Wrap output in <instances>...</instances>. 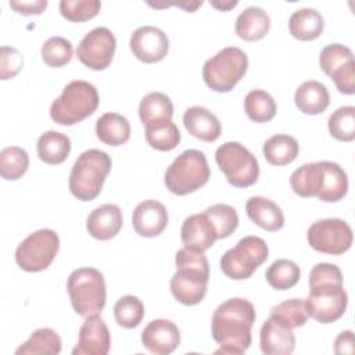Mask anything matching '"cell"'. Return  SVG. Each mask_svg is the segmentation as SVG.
I'll return each instance as SVG.
<instances>
[{
    "instance_id": "cell-1",
    "label": "cell",
    "mask_w": 355,
    "mask_h": 355,
    "mask_svg": "<svg viewBox=\"0 0 355 355\" xmlns=\"http://www.w3.org/2000/svg\"><path fill=\"white\" fill-rule=\"evenodd\" d=\"M308 316L319 323L338 320L348 304L343 273L337 265L319 262L309 273V294L304 301Z\"/></svg>"
},
{
    "instance_id": "cell-2",
    "label": "cell",
    "mask_w": 355,
    "mask_h": 355,
    "mask_svg": "<svg viewBox=\"0 0 355 355\" xmlns=\"http://www.w3.org/2000/svg\"><path fill=\"white\" fill-rule=\"evenodd\" d=\"M257 313L254 305L244 298L222 302L212 315L211 333L219 344L216 354H244L251 345V329Z\"/></svg>"
},
{
    "instance_id": "cell-3",
    "label": "cell",
    "mask_w": 355,
    "mask_h": 355,
    "mask_svg": "<svg viewBox=\"0 0 355 355\" xmlns=\"http://www.w3.org/2000/svg\"><path fill=\"white\" fill-rule=\"evenodd\" d=\"M290 186L300 197H316L324 202H336L347 194L348 178L338 164L319 161L295 169L290 178Z\"/></svg>"
},
{
    "instance_id": "cell-4",
    "label": "cell",
    "mask_w": 355,
    "mask_h": 355,
    "mask_svg": "<svg viewBox=\"0 0 355 355\" xmlns=\"http://www.w3.org/2000/svg\"><path fill=\"white\" fill-rule=\"evenodd\" d=\"M176 273L171 279V293L183 305L200 304L209 280V263L204 252L180 248L175 255Z\"/></svg>"
},
{
    "instance_id": "cell-5",
    "label": "cell",
    "mask_w": 355,
    "mask_h": 355,
    "mask_svg": "<svg viewBox=\"0 0 355 355\" xmlns=\"http://www.w3.org/2000/svg\"><path fill=\"white\" fill-rule=\"evenodd\" d=\"M112 161L101 150L83 151L75 161L69 175V191L80 201L94 200L111 171Z\"/></svg>"
},
{
    "instance_id": "cell-6",
    "label": "cell",
    "mask_w": 355,
    "mask_h": 355,
    "mask_svg": "<svg viewBox=\"0 0 355 355\" xmlns=\"http://www.w3.org/2000/svg\"><path fill=\"white\" fill-rule=\"evenodd\" d=\"M97 89L86 80L69 82L50 107L51 119L62 126L75 125L90 116L98 107Z\"/></svg>"
},
{
    "instance_id": "cell-7",
    "label": "cell",
    "mask_w": 355,
    "mask_h": 355,
    "mask_svg": "<svg viewBox=\"0 0 355 355\" xmlns=\"http://www.w3.org/2000/svg\"><path fill=\"white\" fill-rule=\"evenodd\" d=\"M67 290L73 311L83 318L98 315L105 306V280L103 273L94 268L73 270L68 277Z\"/></svg>"
},
{
    "instance_id": "cell-8",
    "label": "cell",
    "mask_w": 355,
    "mask_h": 355,
    "mask_svg": "<svg viewBox=\"0 0 355 355\" xmlns=\"http://www.w3.org/2000/svg\"><path fill=\"white\" fill-rule=\"evenodd\" d=\"M211 176L207 158L200 150H186L165 172V186L176 196H186L202 187Z\"/></svg>"
},
{
    "instance_id": "cell-9",
    "label": "cell",
    "mask_w": 355,
    "mask_h": 355,
    "mask_svg": "<svg viewBox=\"0 0 355 355\" xmlns=\"http://www.w3.org/2000/svg\"><path fill=\"white\" fill-rule=\"evenodd\" d=\"M248 68L247 54L239 47H225L205 61L202 79L205 85L218 93L230 92L244 76Z\"/></svg>"
},
{
    "instance_id": "cell-10",
    "label": "cell",
    "mask_w": 355,
    "mask_h": 355,
    "mask_svg": "<svg viewBox=\"0 0 355 355\" xmlns=\"http://www.w3.org/2000/svg\"><path fill=\"white\" fill-rule=\"evenodd\" d=\"M268 255L269 248L263 239L245 236L222 255L220 269L233 280H245L268 259Z\"/></svg>"
},
{
    "instance_id": "cell-11",
    "label": "cell",
    "mask_w": 355,
    "mask_h": 355,
    "mask_svg": "<svg viewBox=\"0 0 355 355\" xmlns=\"http://www.w3.org/2000/svg\"><path fill=\"white\" fill-rule=\"evenodd\" d=\"M215 161L234 187H250L258 180L259 165L255 155L237 141H227L218 147Z\"/></svg>"
},
{
    "instance_id": "cell-12",
    "label": "cell",
    "mask_w": 355,
    "mask_h": 355,
    "mask_svg": "<svg viewBox=\"0 0 355 355\" xmlns=\"http://www.w3.org/2000/svg\"><path fill=\"white\" fill-rule=\"evenodd\" d=\"M58 248V234L51 229H40L19 243L15 251V262L25 272H42L51 265Z\"/></svg>"
},
{
    "instance_id": "cell-13",
    "label": "cell",
    "mask_w": 355,
    "mask_h": 355,
    "mask_svg": "<svg viewBox=\"0 0 355 355\" xmlns=\"http://www.w3.org/2000/svg\"><path fill=\"white\" fill-rule=\"evenodd\" d=\"M308 244L318 252L341 255L347 252L354 240L351 226L338 218H327L313 222L306 233Z\"/></svg>"
},
{
    "instance_id": "cell-14",
    "label": "cell",
    "mask_w": 355,
    "mask_h": 355,
    "mask_svg": "<svg viewBox=\"0 0 355 355\" xmlns=\"http://www.w3.org/2000/svg\"><path fill=\"white\" fill-rule=\"evenodd\" d=\"M115 49L116 39L114 33L108 28L98 26L86 33L80 40L76 49V57L87 68L103 71L111 64Z\"/></svg>"
},
{
    "instance_id": "cell-15",
    "label": "cell",
    "mask_w": 355,
    "mask_h": 355,
    "mask_svg": "<svg viewBox=\"0 0 355 355\" xmlns=\"http://www.w3.org/2000/svg\"><path fill=\"white\" fill-rule=\"evenodd\" d=\"M130 51L146 64H154L165 58L169 49V40L159 28L144 25L137 28L130 36Z\"/></svg>"
},
{
    "instance_id": "cell-16",
    "label": "cell",
    "mask_w": 355,
    "mask_h": 355,
    "mask_svg": "<svg viewBox=\"0 0 355 355\" xmlns=\"http://www.w3.org/2000/svg\"><path fill=\"white\" fill-rule=\"evenodd\" d=\"M111 347L110 330L98 315L87 316L79 330L73 355H107Z\"/></svg>"
},
{
    "instance_id": "cell-17",
    "label": "cell",
    "mask_w": 355,
    "mask_h": 355,
    "mask_svg": "<svg viewBox=\"0 0 355 355\" xmlns=\"http://www.w3.org/2000/svg\"><path fill=\"white\" fill-rule=\"evenodd\" d=\"M259 345L265 355H290L295 347L293 329L270 315L259 331Z\"/></svg>"
},
{
    "instance_id": "cell-18",
    "label": "cell",
    "mask_w": 355,
    "mask_h": 355,
    "mask_svg": "<svg viewBox=\"0 0 355 355\" xmlns=\"http://www.w3.org/2000/svg\"><path fill=\"white\" fill-rule=\"evenodd\" d=\"M180 239L184 248L204 252L218 240V232L205 212L190 215L180 229Z\"/></svg>"
},
{
    "instance_id": "cell-19",
    "label": "cell",
    "mask_w": 355,
    "mask_h": 355,
    "mask_svg": "<svg viewBox=\"0 0 355 355\" xmlns=\"http://www.w3.org/2000/svg\"><path fill=\"white\" fill-rule=\"evenodd\" d=\"M143 345L155 355H168L180 344L178 326L168 319H154L141 331Z\"/></svg>"
},
{
    "instance_id": "cell-20",
    "label": "cell",
    "mask_w": 355,
    "mask_h": 355,
    "mask_svg": "<svg viewBox=\"0 0 355 355\" xmlns=\"http://www.w3.org/2000/svg\"><path fill=\"white\" fill-rule=\"evenodd\" d=\"M132 225L135 232L143 237L161 234L168 225V211L157 200H144L133 211Z\"/></svg>"
},
{
    "instance_id": "cell-21",
    "label": "cell",
    "mask_w": 355,
    "mask_h": 355,
    "mask_svg": "<svg viewBox=\"0 0 355 355\" xmlns=\"http://www.w3.org/2000/svg\"><path fill=\"white\" fill-rule=\"evenodd\" d=\"M122 222V211L118 205L103 204L89 214L86 229L97 240H110L119 233Z\"/></svg>"
},
{
    "instance_id": "cell-22",
    "label": "cell",
    "mask_w": 355,
    "mask_h": 355,
    "mask_svg": "<svg viewBox=\"0 0 355 355\" xmlns=\"http://www.w3.org/2000/svg\"><path fill=\"white\" fill-rule=\"evenodd\" d=\"M183 125L191 136L208 143L215 141L220 136L222 130L216 115L200 105H194L186 110L183 114Z\"/></svg>"
},
{
    "instance_id": "cell-23",
    "label": "cell",
    "mask_w": 355,
    "mask_h": 355,
    "mask_svg": "<svg viewBox=\"0 0 355 355\" xmlns=\"http://www.w3.org/2000/svg\"><path fill=\"white\" fill-rule=\"evenodd\" d=\"M248 218L268 232H277L284 225V215L280 207L272 200L261 196L251 197L245 204Z\"/></svg>"
},
{
    "instance_id": "cell-24",
    "label": "cell",
    "mask_w": 355,
    "mask_h": 355,
    "mask_svg": "<svg viewBox=\"0 0 355 355\" xmlns=\"http://www.w3.org/2000/svg\"><path fill=\"white\" fill-rule=\"evenodd\" d=\"M295 107L306 115H318L326 111L330 104V94L327 87L318 80H306L294 94Z\"/></svg>"
},
{
    "instance_id": "cell-25",
    "label": "cell",
    "mask_w": 355,
    "mask_h": 355,
    "mask_svg": "<svg viewBox=\"0 0 355 355\" xmlns=\"http://www.w3.org/2000/svg\"><path fill=\"white\" fill-rule=\"evenodd\" d=\"M270 28V18L259 7L251 6L244 8L234 24L236 35L247 42H255L262 39Z\"/></svg>"
},
{
    "instance_id": "cell-26",
    "label": "cell",
    "mask_w": 355,
    "mask_h": 355,
    "mask_svg": "<svg viewBox=\"0 0 355 355\" xmlns=\"http://www.w3.org/2000/svg\"><path fill=\"white\" fill-rule=\"evenodd\" d=\"M324 21L322 14L315 8H300L288 19V31L293 37L308 42L315 40L323 32Z\"/></svg>"
},
{
    "instance_id": "cell-27",
    "label": "cell",
    "mask_w": 355,
    "mask_h": 355,
    "mask_svg": "<svg viewBox=\"0 0 355 355\" xmlns=\"http://www.w3.org/2000/svg\"><path fill=\"white\" fill-rule=\"evenodd\" d=\"M96 135L108 146H121L130 137L129 121L116 112H105L96 122Z\"/></svg>"
},
{
    "instance_id": "cell-28",
    "label": "cell",
    "mask_w": 355,
    "mask_h": 355,
    "mask_svg": "<svg viewBox=\"0 0 355 355\" xmlns=\"http://www.w3.org/2000/svg\"><path fill=\"white\" fill-rule=\"evenodd\" d=\"M36 148L37 155L43 162L50 165H58L68 158L71 153V140L64 133L49 130L40 135Z\"/></svg>"
},
{
    "instance_id": "cell-29",
    "label": "cell",
    "mask_w": 355,
    "mask_h": 355,
    "mask_svg": "<svg viewBox=\"0 0 355 355\" xmlns=\"http://www.w3.org/2000/svg\"><path fill=\"white\" fill-rule=\"evenodd\" d=\"M173 104L171 98L159 92L144 96L139 104V116L144 126L172 121Z\"/></svg>"
},
{
    "instance_id": "cell-30",
    "label": "cell",
    "mask_w": 355,
    "mask_h": 355,
    "mask_svg": "<svg viewBox=\"0 0 355 355\" xmlns=\"http://www.w3.org/2000/svg\"><path fill=\"white\" fill-rule=\"evenodd\" d=\"M263 157L270 165L282 166L293 162L300 151L298 141L288 135H275L262 147Z\"/></svg>"
},
{
    "instance_id": "cell-31",
    "label": "cell",
    "mask_w": 355,
    "mask_h": 355,
    "mask_svg": "<svg viewBox=\"0 0 355 355\" xmlns=\"http://www.w3.org/2000/svg\"><path fill=\"white\" fill-rule=\"evenodd\" d=\"M61 352L60 336L49 327L37 329L21 347L15 349L17 355H57Z\"/></svg>"
},
{
    "instance_id": "cell-32",
    "label": "cell",
    "mask_w": 355,
    "mask_h": 355,
    "mask_svg": "<svg viewBox=\"0 0 355 355\" xmlns=\"http://www.w3.org/2000/svg\"><path fill=\"white\" fill-rule=\"evenodd\" d=\"M244 110L247 116L258 123L269 122L276 115V103L265 90H251L244 98Z\"/></svg>"
},
{
    "instance_id": "cell-33",
    "label": "cell",
    "mask_w": 355,
    "mask_h": 355,
    "mask_svg": "<svg viewBox=\"0 0 355 355\" xmlns=\"http://www.w3.org/2000/svg\"><path fill=\"white\" fill-rule=\"evenodd\" d=\"M265 277L270 287L276 290H288L298 283L301 270L291 259H277L268 268Z\"/></svg>"
},
{
    "instance_id": "cell-34",
    "label": "cell",
    "mask_w": 355,
    "mask_h": 355,
    "mask_svg": "<svg viewBox=\"0 0 355 355\" xmlns=\"http://www.w3.org/2000/svg\"><path fill=\"white\" fill-rule=\"evenodd\" d=\"M146 140L150 147L158 151H171L180 141V132L172 121L147 125Z\"/></svg>"
},
{
    "instance_id": "cell-35",
    "label": "cell",
    "mask_w": 355,
    "mask_h": 355,
    "mask_svg": "<svg viewBox=\"0 0 355 355\" xmlns=\"http://www.w3.org/2000/svg\"><path fill=\"white\" fill-rule=\"evenodd\" d=\"M29 166L28 153L18 147L10 146L1 150L0 153V173L6 180L19 179Z\"/></svg>"
},
{
    "instance_id": "cell-36",
    "label": "cell",
    "mask_w": 355,
    "mask_h": 355,
    "mask_svg": "<svg viewBox=\"0 0 355 355\" xmlns=\"http://www.w3.org/2000/svg\"><path fill=\"white\" fill-rule=\"evenodd\" d=\"M114 316L116 323L125 329L137 327L144 316V305L136 295H123L114 305Z\"/></svg>"
},
{
    "instance_id": "cell-37",
    "label": "cell",
    "mask_w": 355,
    "mask_h": 355,
    "mask_svg": "<svg viewBox=\"0 0 355 355\" xmlns=\"http://www.w3.org/2000/svg\"><path fill=\"white\" fill-rule=\"evenodd\" d=\"M327 128L330 135L340 141L355 139V107L345 105L337 108L329 118Z\"/></svg>"
},
{
    "instance_id": "cell-38",
    "label": "cell",
    "mask_w": 355,
    "mask_h": 355,
    "mask_svg": "<svg viewBox=\"0 0 355 355\" xmlns=\"http://www.w3.org/2000/svg\"><path fill=\"white\" fill-rule=\"evenodd\" d=\"M40 53L46 65L51 68H61L71 61L73 50L69 40L61 36H53L44 42Z\"/></svg>"
},
{
    "instance_id": "cell-39",
    "label": "cell",
    "mask_w": 355,
    "mask_h": 355,
    "mask_svg": "<svg viewBox=\"0 0 355 355\" xmlns=\"http://www.w3.org/2000/svg\"><path fill=\"white\" fill-rule=\"evenodd\" d=\"M216 227L218 239L229 237L239 226V215L232 205L215 204L204 211Z\"/></svg>"
},
{
    "instance_id": "cell-40",
    "label": "cell",
    "mask_w": 355,
    "mask_h": 355,
    "mask_svg": "<svg viewBox=\"0 0 355 355\" xmlns=\"http://www.w3.org/2000/svg\"><path fill=\"white\" fill-rule=\"evenodd\" d=\"M101 8L98 0H61L60 12L71 22H85L94 18Z\"/></svg>"
},
{
    "instance_id": "cell-41",
    "label": "cell",
    "mask_w": 355,
    "mask_h": 355,
    "mask_svg": "<svg viewBox=\"0 0 355 355\" xmlns=\"http://www.w3.org/2000/svg\"><path fill=\"white\" fill-rule=\"evenodd\" d=\"M270 315H275L276 318H279L283 323H286L291 329L301 327L308 320L305 304L300 298H291V300L283 301V302L272 306Z\"/></svg>"
},
{
    "instance_id": "cell-42",
    "label": "cell",
    "mask_w": 355,
    "mask_h": 355,
    "mask_svg": "<svg viewBox=\"0 0 355 355\" xmlns=\"http://www.w3.org/2000/svg\"><path fill=\"white\" fill-rule=\"evenodd\" d=\"M349 61H354V54L351 49L340 43H333L326 46L319 55L320 69L327 76H330L337 68L345 65Z\"/></svg>"
},
{
    "instance_id": "cell-43",
    "label": "cell",
    "mask_w": 355,
    "mask_h": 355,
    "mask_svg": "<svg viewBox=\"0 0 355 355\" xmlns=\"http://www.w3.org/2000/svg\"><path fill=\"white\" fill-rule=\"evenodd\" d=\"M24 65L22 54L12 47L3 46L0 50V78L3 80L14 78Z\"/></svg>"
},
{
    "instance_id": "cell-44",
    "label": "cell",
    "mask_w": 355,
    "mask_h": 355,
    "mask_svg": "<svg viewBox=\"0 0 355 355\" xmlns=\"http://www.w3.org/2000/svg\"><path fill=\"white\" fill-rule=\"evenodd\" d=\"M331 80L340 93L352 96L355 93V62L349 61L345 65L337 68L331 75Z\"/></svg>"
},
{
    "instance_id": "cell-45",
    "label": "cell",
    "mask_w": 355,
    "mask_h": 355,
    "mask_svg": "<svg viewBox=\"0 0 355 355\" xmlns=\"http://www.w3.org/2000/svg\"><path fill=\"white\" fill-rule=\"evenodd\" d=\"M10 7L22 15H39L42 14L47 7V0H31V1H17L11 0Z\"/></svg>"
},
{
    "instance_id": "cell-46",
    "label": "cell",
    "mask_w": 355,
    "mask_h": 355,
    "mask_svg": "<svg viewBox=\"0 0 355 355\" xmlns=\"http://www.w3.org/2000/svg\"><path fill=\"white\" fill-rule=\"evenodd\" d=\"M336 354H354V333L351 330L341 331L334 341Z\"/></svg>"
},
{
    "instance_id": "cell-47",
    "label": "cell",
    "mask_w": 355,
    "mask_h": 355,
    "mask_svg": "<svg viewBox=\"0 0 355 355\" xmlns=\"http://www.w3.org/2000/svg\"><path fill=\"white\" fill-rule=\"evenodd\" d=\"M202 1H180V3H150L151 7H168V6H178L184 8L189 12H193L197 7H200Z\"/></svg>"
},
{
    "instance_id": "cell-48",
    "label": "cell",
    "mask_w": 355,
    "mask_h": 355,
    "mask_svg": "<svg viewBox=\"0 0 355 355\" xmlns=\"http://www.w3.org/2000/svg\"><path fill=\"white\" fill-rule=\"evenodd\" d=\"M237 4L239 3L236 0H233V1L232 0H229V1H215V0H212L211 1V6L218 8L219 11H229L230 8H234Z\"/></svg>"
}]
</instances>
